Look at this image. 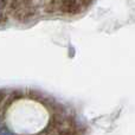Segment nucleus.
<instances>
[{
	"label": "nucleus",
	"mask_w": 135,
	"mask_h": 135,
	"mask_svg": "<svg viewBox=\"0 0 135 135\" xmlns=\"http://www.w3.org/2000/svg\"><path fill=\"white\" fill-rule=\"evenodd\" d=\"M50 121L47 109L40 102L31 98H23L9 107L7 122L17 134L35 135L46 128Z\"/></svg>",
	"instance_id": "1"
}]
</instances>
